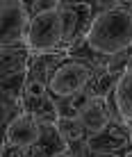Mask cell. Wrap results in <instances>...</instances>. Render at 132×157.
I'll return each mask as SVG.
<instances>
[{"instance_id": "5b68a950", "label": "cell", "mask_w": 132, "mask_h": 157, "mask_svg": "<svg viewBox=\"0 0 132 157\" xmlns=\"http://www.w3.org/2000/svg\"><path fill=\"white\" fill-rule=\"evenodd\" d=\"M89 157H100V155H128L132 150L130 146V128L123 121H114L105 132L96 134L87 141Z\"/></svg>"}, {"instance_id": "7a4b0ae2", "label": "cell", "mask_w": 132, "mask_h": 157, "mask_svg": "<svg viewBox=\"0 0 132 157\" xmlns=\"http://www.w3.org/2000/svg\"><path fill=\"white\" fill-rule=\"evenodd\" d=\"M59 5V2H57ZM32 55H48V52H66L64 50V28L57 7L32 16L30 30L25 36Z\"/></svg>"}, {"instance_id": "9a60e30c", "label": "cell", "mask_w": 132, "mask_h": 157, "mask_svg": "<svg viewBox=\"0 0 132 157\" xmlns=\"http://www.w3.org/2000/svg\"><path fill=\"white\" fill-rule=\"evenodd\" d=\"M125 157H132V150H130V153H128V155H125Z\"/></svg>"}, {"instance_id": "277c9868", "label": "cell", "mask_w": 132, "mask_h": 157, "mask_svg": "<svg viewBox=\"0 0 132 157\" xmlns=\"http://www.w3.org/2000/svg\"><path fill=\"white\" fill-rule=\"evenodd\" d=\"M32 16L25 0H2L0 2V46L25 41Z\"/></svg>"}, {"instance_id": "3957f363", "label": "cell", "mask_w": 132, "mask_h": 157, "mask_svg": "<svg viewBox=\"0 0 132 157\" xmlns=\"http://www.w3.org/2000/svg\"><path fill=\"white\" fill-rule=\"evenodd\" d=\"M57 12L62 16V28H64V50L68 52L75 46L87 41L93 18H96V9H93V2L59 0Z\"/></svg>"}, {"instance_id": "9c48e42d", "label": "cell", "mask_w": 132, "mask_h": 157, "mask_svg": "<svg viewBox=\"0 0 132 157\" xmlns=\"http://www.w3.org/2000/svg\"><path fill=\"white\" fill-rule=\"evenodd\" d=\"M66 52H48V55H32L30 66H27V78L39 80V82H50L55 68L64 62Z\"/></svg>"}, {"instance_id": "52a82bcc", "label": "cell", "mask_w": 132, "mask_h": 157, "mask_svg": "<svg viewBox=\"0 0 132 157\" xmlns=\"http://www.w3.org/2000/svg\"><path fill=\"white\" fill-rule=\"evenodd\" d=\"M43 123H39L32 114H21L7 130H2V144H12L16 148L30 150L41 139Z\"/></svg>"}, {"instance_id": "8992f818", "label": "cell", "mask_w": 132, "mask_h": 157, "mask_svg": "<svg viewBox=\"0 0 132 157\" xmlns=\"http://www.w3.org/2000/svg\"><path fill=\"white\" fill-rule=\"evenodd\" d=\"M80 125L84 128L87 137H96V134L105 132V130L112 125L114 121H121L116 107H114V100L112 96L109 98H93L89 105H87V109L80 114Z\"/></svg>"}, {"instance_id": "30bf717a", "label": "cell", "mask_w": 132, "mask_h": 157, "mask_svg": "<svg viewBox=\"0 0 132 157\" xmlns=\"http://www.w3.org/2000/svg\"><path fill=\"white\" fill-rule=\"evenodd\" d=\"M112 100H114V107H116L118 116L123 123H132V66L123 73V78L118 80L116 89L112 94Z\"/></svg>"}, {"instance_id": "4fadbf2b", "label": "cell", "mask_w": 132, "mask_h": 157, "mask_svg": "<svg viewBox=\"0 0 132 157\" xmlns=\"http://www.w3.org/2000/svg\"><path fill=\"white\" fill-rule=\"evenodd\" d=\"M128 128H130V146H132V123H130Z\"/></svg>"}, {"instance_id": "6da1fadb", "label": "cell", "mask_w": 132, "mask_h": 157, "mask_svg": "<svg viewBox=\"0 0 132 157\" xmlns=\"http://www.w3.org/2000/svg\"><path fill=\"white\" fill-rule=\"evenodd\" d=\"M96 18L87 43L103 57H116L132 48V0L93 2Z\"/></svg>"}, {"instance_id": "8fae6325", "label": "cell", "mask_w": 132, "mask_h": 157, "mask_svg": "<svg viewBox=\"0 0 132 157\" xmlns=\"http://www.w3.org/2000/svg\"><path fill=\"white\" fill-rule=\"evenodd\" d=\"M27 150L23 148H16L12 144H2V150H0V157H25Z\"/></svg>"}, {"instance_id": "5bb4252c", "label": "cell", "mask_w": 132, "mask_h": 157, "mask_svg": "<svg viewBox=\"0 0 132 157\" xmlns=\"http://www.w3.org/2000/svg\"><path fill=\"white\" fill-rule=\"evenodd\" d=\"M100 157H125V155H100Z\"/></svg>"}, {"instance_id": "7c38bea8", "label": "cell", "mask_w": 132, "mask_h": 157, "mask_svg": "<svg viewBox=\"0 0 132 157\" xmlns=\"http://www.w3.org/2000/svg\"><path fill=\"white\" fill-rule=\"evenodd\" d=\"M55 157H73V155H71L68 150H64V153H59V155H55Z\"/></svg>"}, {"instance_id": "ba28073f", "label": "cell", "mask_w": 132, "mask_h": 157, "mask_svg": "<svg viewBox=\"0 0 132 157\" xmlns=\"http://www.w3.org/2000/svg\"><path fill=\"white\" fill-rule=\"evenodd\" d=\"M30 59H32V50L27 46V41L0 46V80L25 75L27 66H30Z\"/></svg>"}]
</instances>
